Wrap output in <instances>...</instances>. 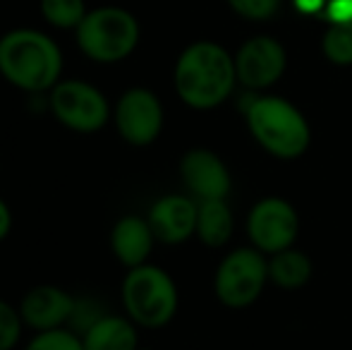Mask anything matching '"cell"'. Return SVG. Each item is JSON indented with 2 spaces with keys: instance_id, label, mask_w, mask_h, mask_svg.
Masks as SVG:
<instances>
[{
  "instance_id": "8992f818",
  "label": "cell",
  "mask_w": 352,
  "mask_h": 350,
  "mask_svg": "<svg viewBox=\"0 0 352 350\" xmlns=\"http://www.w3.org/2000/svg\"><path fill=\"white\" fill-rule=\"evenodd\" d=\"M46 98L48 111L58 125L74 135H96L113 120V103L94 82L63 77Z\"/></svg>"
},
{
  "instance_id": "30bf717a",
  "label": "cell",
  "mask_w": 352,
  "mask_h": 350,
  "mask_svg": "<svg viewBox=\"0 0 352 350\" xmlns=\"http://www.w3.org/2000/svg\"><path fill=\"white\" fill-rule=\"evenodd\" d=\"M19 314L29 331L41 333L53 329H70L77 298L56 283H38L29 288L19 300Z\"/></svg>"
},
{
  "instance_id": "7c38bea8",
  "label": "cell",
  "mask_w": 352,
  "mask_h": 350,
  "mask_svg": "<svg viewBox=\"0 0 352 350\" xmlns=\"http://www.w3.org/2000/svg\"><path fill=\"white\" fill-rule=\"evenodd\" d=\"M199 201L190 195H163L148 206L146 221L163 245H182L197 233Z\"/></svg>"
},
{
  "instance_id": "e0dca14e",
  "label": "cell",
  "mask_w": 352,
  "mask_h": 350,
  "mask_svg": "<svg viewBox=\"0 0 352 350\" xmlns=\"http://www.w3.org/2000/svg\"><path fill=\"white\" fill-rule=\"evenodd\" d=\"M269 278L278 283L280 288H300L311 278V262L300 250H283L276 252L269 262Z\"/></svg>"
},
{
  "instance_id": "7a4b0ae2",
  "label": "cell",
  "mask_w": 352,
  "mask_h": 350,
  "mask_svg": "<svg viewBox=\"0 0 352 350\" xmlns=\"http://www.w3.org/2000/svg\"><path fill=\"white\" fill-rule=\"evenodd\" d=\"M237 82L235 58L213 41H195L177 56L173 85L185 106L211 111L232 94Z\"/></svg>"
},
{
  "instance_id": "ba28073f",
  "label": "cell",
  "mask_w": 352,
  "mask_h": 350,
  "mask_svg": "<svg viewBox=\"0 0 352 350\" xmlns=\"http://www.w3.org/2000/svg\"><path fill=\"white\" fill-rule=\"evenodd\" d=\"M266 278H269V262L264 254L259 250L240 248L218 264L213 288L216 298L226 307L240 309L259 298Z\"/></svg>"
},
{
  "instance_id": "7402d4cb",
  "label": "cell",
  "mask_w": 352,
  "mask_h": 350,
  "mask_svg": "<svg viewBox=\"0 0 352 350\" xmlns=\"http://www.w3.org/2000/svg\"><path fill=\"white\" fill-rule=\"evenodd\" d=\"M228 5L240 17L252 19V22H264L278 12L280 0H228Z\"/></svg>"
},
{
  "instance_id": "5b68a950",
  "label": "cell",
  "mask_w": 352,
  "mask_h": 350,
  "mask_svg": "<svg viewBox=\"0 0 352 350\" xmlns=\"http://www.w3.org/2000/svg\"><path fill=\"white\" fill-rule=\"evenodd\" d=\"M254 140L278 159H297L309 149L311 130L300 108L280 96H259L247 106Z\"/></svg>"
},
{
  "instance_id": "ffe728a7",
  "label": "cell",
  "mask_w": 352,
  "mask_h": 350,
  "mask_svg": "<svg viewBox=\"0 0 352 350\" xmlns=\"http://www.w3.org/2000/svg\"><path fill=\"white\" fill-rule=\"evenodd\" d=\"M24 322L19 307L0 298V350H14L24 336Z\"/></svg>"
},
{
  "instance_id": "d4e9b609",
  "label": "cell",
  "mask_w": 352,
  "mask_h": 350,
  "mask_svg": "<svg viewBox=\"0 0 352 350\" xmlns=\"http://www.w3.org/2000/svg\"><path fill=\"white\" fill-rule=\"evenodd\" d=\"M295 5H297V10L300 12H319L321 8H326V0H295Z\"/></svg>"
},
{
  "instance_id": "4fadbf2b",
  "label": "cell",
  "mask_w": 352,
  "mask_h": 350,
  "mask_svg": "<svg viewBox=\"0 0 352 350\" xmlns=\"http://www.w3.org/2000/svg\"><path fill=\"white\" fill-rule=\"evenodd\" d=\"M180 177L197 201L226 199L230 195V173L221 156L209 149H190L180 159Z\"/></svg>"
},
{
  "instance_id": "6da1fadb",
  "label": "cell",
  "mask_w": 352,
  "mask_h": 350,
  "mask_svg": "<svg viewBox=\"0 0 352 350\" xmlns=\"http://www.w3.org/2000/svg\"><path fill=\"white\" fill-rule=\"evenodd\" d=\"M65 58L51 34L14 27L0 36V77L24 94L46 96L63 80Z\"/></svg>"
},
{
  "instance_id": "277c9868",
  "label": "cell",
  "mask_w": 352,
  "mask_h": 350,
  "mask_svg": "<svg viewBox=\"0 0 352 350\" xmlns=\"http://www.w3.org/2000/svg\"><path fill=\"white\" fill-rule=\"evenodd\" d=\"M122 312L142 329H161L173 322L180 305L177 285L166 269L142 264L127 269L120 283Z\"/></svg>"
},
{
  "instance_id": "9a60e30c",
  "label": "cell",
  "mask_w": 352,
  "mask_h": 350,
  "mask_svg": "<svg viewBox=\"0 0 352 350\" xmlns=\"http://www.w3.org/2000/svg\"><path fill=\"white\" fill-rule=\"evenodd\" d=\"M137 324L122 314H101L94 324H89L79 338L84 350H137L140 348V333Z\"/></svg>"
},
{
  "instance_id": "2e32d148",
  "label": "cell",
  "mask_w": 352,
  "mask_h": 350,
  "mask_svg": "<svg viewBox=\"0 0 352 350\" xmlns=\"http://www.w3.org/2000/svg\"><path fill=\"white\" fill-rule=\"evenodd\" d=\"M235 221L226 199H204L197 209V238L206 248H223L230 240Z\"/></svg>"
},
{
  "instance_id": "ac0fdd59",
  "label": "cell",
  "mask_w": 352,
  "mask_h": 350,
  "mask_svg": "<svg viewBox=\"0 0 352 350\" xmlns=\"http://www.w3.org/2000/svg\"><path fill=\"white\" fill-rule=\"evenodd\" d=\"M38 10L48 27L72 34L89 12L87 0H38Z\"/></svg>"
},
{
  "instance_id": "8fae6325",
  "label": "cell",
  "mask_w": 352,
  "mask_h": 350,
  "mask_svg": "<svg viewBox=\"0 0 352 350\" xmlns=\"http://www.w3.org/2000/svg\"><path fill=\"white\" fill-rule=\"evenodd\" d=\"M287 65L285 48L271 36H254L235 53L237 82L247 89H266L283 77Z\"/></svg>"
},
{
  "instance_id": "603a6c76",
  "label": "cell",
  "mask_w": 352,
  "mask_h": 350,
  "mask_svg": "<svg viewBox=\"0 0 352 350\" xmlns=\"http://www.w3.org/2000/svg\"><path fill=\"white\" fill-rule=\"evenodd\" d=\"M329 22H352V0H326Z\"/></svg>"
},
{
  "instance_id": "d6986e66",
  "label": "cell",
  "mask_w": 352,
  "mask_h": 350,
  "mask_svg": "<svg viewBox=\"0 0 352 350\" xmlns=\"http://www.w3.org/2000/svg\"><path fill=\"white\" fill-rule=\"evenodd\" d=\"M321 51L333 65H352V22H331L321 39Z\"/></svg>"
},
{
  "instance_id": "5bb4252c",
  "label": "cell",
  "mask_w": 352,
  "mask_h": 350,
  "mask_svg": "<svg viewBox=\"0 0 352 350\" xmlns=\"http://www.w3.org/2000/svg\"><path fill=\"white\" fill-rule=\"evenodd\" d=\"M156 235H153L151 226H148L146 216L125 214L113 223L111 235H108V245H111L113 257L118 259L125 269H135L148 262L156 245Z\"/></svg>"
},
{
  "instance_id": "9c48e42d",
  "label": "cell",
  "mask_w": 352,
  "mask_h": 350,
  "mask_svg": "<svg viewBox=\"0 0 352 350\" xmlns=\"http://www.w3.org/2000/svg\"><path fill=\"white\" fill-rule=\"evenodd\" d=\"M297 228H300L297 211L280 197H266V199L256 201L247 219V233H250L252 243L256 245L259 252L269 254L292 248Z\"/></svg>"
},
{
  "instance_id": "52a82bcc",
  "label": "cell",
  "mask_w": 352,
  "mask_h": 350,
  "mask_svg": "<svg viewBox=\"0 0 352 350\" xmlns=\"http://www.w3.org/2000/svg\"><path fill=\"white\" fill-rule=\"evenodd\" d=\"M113 127L130 146H151L161 137L166 111L156 91L146 87H130L113 103Z\"/></svg>"
},
{
  "instance_id": "cb8c5ba5",
  "label": "cell",
  "mask_w": 352,
  "mask_h": 350,
  "mask_svg": "<svg viewBox=\"0 0 352 350\" xmlns=\"http://www.w3.org/2000/svg\"><path fill=\"white\" fill-rule=\"evenodd\" d=\"M12 228H14V214H12V209H10L8 201L0 197V243H5V240L10 238Z\"/></svg>"
},
{
  "instance_id": "484cf974",
  "label": "cell",
  "mask_w": 352,
  "mask_h": 350,
  "mask_svg": "<svg viewBox=\"0 0 352 350\" xmlns=\"http://www.w3.org/2000/svg\"><path fill=\"white\" fill-rule=\"evenodd\" d=\"M137 350H151V348H137Z\"/></svg>"
},
{
  "instance_id": "44dd1931",
  "label": "cell",
  "mask_w": 352,
  "mask_h": 350,
  "mask_svg": "<svg viewBox=\"0 0 352 350\" xmlns=\"http://www.w3.org/2000/svg\"><path fill=\"white\" fill-rule=\"evenodd\" d=\"M24 350H84L79 333L72 329H53V331L34 333Z\"/></svg>"
},
{
  "instance_id": "3957f363",
  "label": "cell",
  "mask_w": 352,
  "mask_h": 350,
  "mask_svg": "<svg viewBox=\"0 0 352 350\" xmlns=\"http://www.w3.org/2000/svg\"><path fill=\"white\" fill-rule=\"evenodd\" d=\"M140 19L120 5L89 8L87 17L74 32L79 53L96 65H116L127 61L140 46Z\"/></svg>"
}]
</instances>
